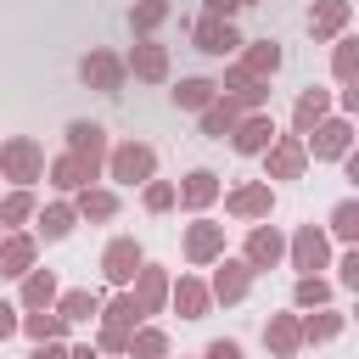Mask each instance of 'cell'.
<instances>
[{
  "mask_svg": "<svg viewBox=\"0 0 359 359\" xmlns=\"http://www.w3.org/2000/svg\"><path fill=\"white\" fill-rule=\"evenodd\" d=\"M241 45V34L224 22V17H202L196 22V50H208V56H230Z\"/></svg>",
  "mask_w": 359,
  "mask_h": 359,
  "instance_id": "obj_1",
  "label": "cell"
},
{
  "mask_svg": "<svg viewBox=\"0 0 359 359\" xmlns=\"http://www.w3.org/2000/svg\"><path fill=\"white\" fill-rule=\"evenodd\" d=\"M79 73H84V84H95V90H107V95H118L123 62H118V56H101V50H95V56H84V67H79Z\"/></svg>",
  "mask_w": 359,
  "mask_h": 359,
  "instance_id": "obj_2",
  "label": "cell"
},
{
  "mask_svg": "<svg viewBox=\"0 0 359 359\" xmlns=\"http://www.w3.org/2000/svg\"><path fill=\"white\" fill-rule=\"evenodd\" d=\"M236 129V151H264L269 140H275V123L264 118V112H252V118H241V123H230Z\"/></svg>",
  "mask_w": 359,
  "mask_h": 359,
  "instance_id": "obj_3",
  "label": "cell"
},
{
  "mask_svg": "<svg viewBox=\"0 0 359 359\" xmlns=\"http://www.w3.org/2000/svg\"><path fill=\"white\" fill-rule=\"evenodd\" d=\"M151 163H157V157H151V146H123V151L112 157V174H118V180H146V174H151Z\"/></svg>",
  "mask_w": 359,
  "mask_h": 359,
  "instance_id": "obj_4",
  "label": "cell"
},
{
  "mask_svg": "<svg viewBox=\"0 0 359 359\" xmlns=\"http://www.w3.org/2000/svg\"><path fill=\"white\" fill-rule=\"evenodd\" d=\"M348 22V0H320L314 11H309V28H314V39H325V34H337Z\"/></svg>",
  "mask_w": 359,
  "mask_h": 359,
  "instance_id": "obj_5",
  "label": "cell"
},
{
  "mask_svg": "<svg viewBox=\"0 0 359 359\" xmlns=\"http://www.w3.org/2000/svg\"><path fill=\"white\" fill-rule=\"evenodd\" d=\"M292 258H297V269H320V264H325V236H320L314 224H309V230H297Z\"/></svg>",
  "mask_w": 359,
  "mask_h": 359,
  "instance_id": "obj_6",
  "label": "cell"
},
{
  "mask_svg": "<svg viewBox=\"0 0 359 359\" xmlns=\"http://www.w3.org/2000/svg\"><path fill=\"white\" fill-rule=\"evenodd\" d=\"M140 269V247L135 241H112L107 247V280H129Z\"/></svg>",
  "mask_w": 359,
  "mask_h": 359,
  "instance_id": "obj_7",
  "label": "cell"
},
{
  "mask_svg": "<svg viewBox=\"0 0 359 359\" xmlns=\"http://www.w3.org/2000/svg\"><path fill=\"white\" fill-rule=\"evenodd\" d=\"M342 151H348V123H342V118L320 123V129H314V157H342Z\"/></svg>",
  "mask_w": 359,
  "mask_h": 359,
  "instance_id": "obj_8",
  "label": "cell"
},
{
  "mask_svg": "<svg viewBox=\"0 0 359 359\" xmlns=\"http://www.w3.org/2000/svg\"><path fill=\"white\" fill-rule=\"evenodd\" d=\"M219 241H224V236H219V224H191V236H185V252H191L196 264H208V258L219 252Z\"/></svg>",
  "mask_w": 359,
  "mask_h": 359,
  "instance_id": "obj_9",
  "label": "cell"
},
{
  "mask_svg": "<svg viewBox=\"0 0 359 359\" xmlns=\"http://www.w3.org/2000/svg\"><path fill=\"white\" fill-rule=\"evenodd\" d=\"M0 157H6V168H11L17 180H28V174H34V163H39V151H34V140H11V146H6Z\"/></svg>",
  "mask_w": 359,
  "mask_h": 359,
  "instance_id": "obj_10",
  "label": "cell"
},
{
  "mask_svg": "<svg viewBox=\"0 0 359 359\" xmlns=\"http://www.w3.org/2000/svg\"><path fill=\"white\" fill-rule=\"evenodd\" d=\"M297 168H303V146H297V140H280V146L269 151V174H280V180H292Z\"/></svg>",
  "mask_w": 359,
  "mask_h": 359,
  "instance_id": "obj_11",
  "label": "cell"
},
{
  "mask_svg": "<svg viewBox=\"0 0 359 359\" xmlns=\"http://www.w3.org/2000/svg\"><path fill=\"white\" fill-rule=\"evenodd\" d=\"M247 275H252L247 264H224V269H219V280H213V292H219L224 303H236V297L247 292Z\"/></svg>",
  "mask_w": 359,
  "mask_h": 359,
  "instance_id": "obj_12",
  "label": "cell"
},
{
  "mask_svg": "<svg viewBox=\"0 0 359 359\" xmlns=\"http://www.w3.org/2000/svg\"><path fill=\"white\" fill-rule=\"evenodd\" d=\"M28 258H34V241L11 236V241L0 247V275H22V269H28Z\"/></svg>",
  "mask_w": 359,
  "mask_h": 359,
  "instance_id": "obj_13",
  "label": "cell"
},
{
  "mask_svg": "<svg viewBox=\"0 0 359 359\" xmlns=\"http://www.w3.org/2000/svg\"><path fill=\"white\" fill-rule=\"evenodd\" d=\"M67 135H73V151L90 157V168H95V157H101V123H73Z\"/></svg>",
  "mask_w": 359,
  "mask_h": 359,
  "instance_id": "obj_14",
  "label": "cell"
},
{
  "mask_svg": "<svg viewBox=\"0 0 359 359\" xmlns=\"http://www.w3.org/2000/svg\"><path fill=\"white\" fill-rule=\"evenodd\" d=\"M247 258H252L258 269H264V264H275V258H280V236H275V230H252V241H247Z\"/></svg>",
  "mask_w": 359,
  "mask_h": 359,
  "instance_id": "obj_15",
  "label": "cell"
},
{
  "mask_svg": "<svg viewBox=\"0 0 359 359\" xmlns=\"http://www.w3.org/2000/svg\"><path fill=\"white\" fill-rule=\"evenodd\" d=\"M174 303H180V314H185V320H196V314L208 309V292H202L196 280H180V286H174Z\"/></svg>",
  "mask_w": 359,
  "mask_h": 359,
  "instance_id": "obj_16",
  "label": "cell"
},
{
  "mask_svg": "<svg viewBox=\"0 0 359 359\" xmlns=\"http://www.w3.org/2000/svg\"><path fill=\"white\" fill-rule=\"evenodd\" d=\"M297 337H303V331H297V320H269V331H264V342H269L275 353H292V348H297Z\"/></svg>",
  "mask_w": 359,
  "mask_h": 359,
  "instance_id": "obj_17",
  "label": "cell"
},
{
  "mask_svg": "<svg viewBox=\"0 0 359 359\" xmlns=\"http://www.w3.org/2000/svg\"><path fill=\"white\" fill-rule=\"evenodd\" d=\"M208 101H213V84L208 79H185L174 90V107H208Z\"/></svg>",
  "mask_w": 359,
  "mask_h": 359,
  "instance_id": "obj_18",
  "label": "cell"
},
{
  "mask_svg": "<svg viewBox=\"0 0 359 359\" xmlns=\"http://www.w3.org/2000/svg\"><path fill=\"white\" fill-rule=\"evenodd\" d=\"M325 107H331V101H325V90H309V95L297 101V129H314V123L325 118Z\"/></svg>",
  "mask_w": 359,
  "mask_h": 359,
  "instance_id": "obj_19",
  "label": "cell"
},
{
  "mask_svg": "<svg viewBox=\"0 0 359 359\" xmlns=\"http://www.w3.org/2000/svg\"><path fill=\"white\" fill-rule=\"evenodd\" d=\"M213 191H219V185H213V174H208V168H196V174L185 180V202H191V208H202V202H213Z\"/></svg>",
  "mask_w": 359,
  "mask_h": 359,
  "instance_id": "obj_20",
  "label": "cell"
},
{
  "mask_svg": "<svg viewBox=\"0 0 359 359\" xmlns=\"http://www.w3.org/2000/svg\"><path fill=\"white\" fill-rule=\"evenodd\" d=\"M269 202H275V196H269L264 185H252V191H236V196H230V208H236V213H269Z\"/></svg>",
  "mask_w": 359,
  "mask_h": 359,
  "instance_id": "obj_21",
  "label": "cell"
},
{
  "mask_svg": "<svg viewBox=\"0 0 359 359\" xmlns=\"http://www.w3.org/2000/svg\"><path fill=\"white\" fill-rule=\"evenodd\" d=\"M331 230H337L342 241H353V236H359V202H342V208L331 213Z\"/></svg>",
  "mask_w": 359,
  "mask_h": 359,
  "instance_id": "obj_22",
  "label": "cell"
},
{
  "mask_svg": "<svg viewBox=\"0 0 359 359\" xmlns=\"http://www.w3.org/2000/svg\"><path fill=\"white\" fill-rule=\"evenodd\" d=\"M135 73H140V79H163V50H157V45H140V50H135Z\"/></svg>",
  "mask_w": 359,
  "mask_h": 359,
  "instance_id": "obj_23",
  "label": "cell"
},
{
  "mask_svg": "<svg viewBox=\"0 0 359 359\" xmlns=\"http://www.w3.org/2000/svg\"><path fill=\"white\" fill-rule=\"evenodd\" d=\"M39 230H45V241H62V236L73 230V213H67V208H50V213L39 219Z\"/></svg>",
  "mask_w": 359,
  "mask_h": 359,
  "instance_id": "obj_24",
  "label": "cell"
},
{
  "mask_svg": "<svg viewBox=\"0 0 359 359\" xmlns=\"http://www.w3.org/2000/svg\"><path fill=\"white\" fill-rule=\"evenodd\" d=\"M90 314H95V297L90 292H67L62 297V320H90Z\"/></svg>",
  "mask_w": 359,
  "mask_h": 359,
  "instance_id": "obj_25",
  "label": "cell"
},
{
  "mask_svg": "<svg viewBox=\"0 0 359 359\" xmlns=\"http://www.w3.org/2000/svg\"><path fill=\"white\" fill-rule=\"evenodd\" d=\"M275 67H280V50H275V45H258V50L247 56V73H252V79H258V73H275Z\"/></svg>",
  "mask_w": 359,
  "mask_h": 359,
  "instance_id": "obj_26",
  "label": "cell"
},
{
  "mask_svg": "<svg viewBox=\"0 0 359 359\" xmlns=\"http://www.w3.org/2000/svg\"><path fill=\"white\" fill-rule=\"evenodd\" d=\"M22 297H28L34 309H45V303L56 297V280H50V275H28V292H22Z\"/></svg>",
  "mask_w": 359,
  "mask_h": 359,
  "instance_id": "obj_27",
  "label": "cell"
},
{
  "mask_svg": "<svg viewBox=\"0 0 359 359\" xmlns=\"http://www.w3.org/2000/svg\"><path fill=\"white\" fill-rule=\"evenodd\" d=\"M28 337H34V342L62 337V314H34V320H28Z\"/></svg>",
  "mask_w": 359,
  "mask_h": 359,
  "instance_id": "obj_28",
  "label": "cell"
},
{
  "mask_svg": "<svg viewBox=\"0 0 359 359\" xmlns=\"http://www.w3.org/2000/svg\"><path fill=\"white\" fill-rule=\"evenodd\" d=\"M163 17H168V0H140V11H129L135 28H151V22H163Z\"/></svg>",
  "mask_w": 359,
  "mask_h": 359,
  "instance_id": "obj_29",
  "label": "cell"
},
{
  "mask_svg": "<svg viewBox=\"0 0 359 359\" xmlns=\"http://www.w3.org/2000/svg\"><path fill=\"white\" fill-rule=\"evenodd\" d=\"M325 297H331V286H325V280H314V275H309V280H297V303H303V309H314V303H325Z\"/></svg>",
  "mask_w": 359,
  "mask_h": 359,
  "instance_id": "obj_30",
  "label": "cell"
},
{
  "mask_svg": "<svg viewBox=\"0 0 359 359\" xmlns=\"http://www.w3.org/2000/svg\"><path fill=\"white\" fill-rule=\"evenodd\" d=\"M303 331H309L314 342H325V337H337V331H342V314H314V320H309Z\"/></svg>",
  "mask_w": 359,
  "mask_h": 359,
  "instance_id": "obj_31",
  "label": "cell"
},
{
  "mask_svg": "<svg viewBox=\"0 0 359 359\" xmlns=\"http://www.w3.org/2000/svg\"><path fill=\"white\" fill-rule=\"evenodd\" d=\"M28 208H34V196H28V191L6 196V208H0V224H17V219H28Z\"/></svg>",
  "mask_w": 359,
  "mask_h": 359,
  "instance_id": "obj_32",
  "label": "cell"
},
{
  "mask_svg": "<svg viewBox=\"0 0 359 359\" xmlns=\"http://www.w3.org/2000/svg\"><path fill=\"white\" fill-rule=\"evenodd\" d=\"M337 79H342V84H353V39H342V45H337Z\"/></svg>",
  "mask_w": 359,
  "mask_h": 359,
  "instance_id": "obj_33",
  "label": "cell"
},
{
  "mask_svg": "<svg viewBox=\"0 0 359 359\" xmlns=\"http://www.w3.org/2000/svg\"><path fill=\"white\" fill-rule=\"evenodd\" d=\"M230 123H236V107H230V101H224V107H213V112H208V135H224V129H230Z\"/></svg>",
  "mask_w": 359,
  "mask_h": 359,
  "instance_id": "obj_34",
  "label": "cell"
},
{
  "mask_svg": "<svg viewBox=\"0 0 359 359\" xmlns=\"http://www.w3.org/2000/svg\"><path fill=\"white\" fill-rule=\"evenodd\" d=\"M79 174H84L79 157H62V163H56V185H79Z\"/></svg>",
  "mask_w": 359,
  "mask_h": 359,
  "instance_id": "obj_35",
  "label": "cell"
},
{
  "mask_svg": "<svg viewBox=\"0 0 359 359\" xmlns=\"http://www.w3.org/2000/svg\"><path fill=\"white\" fill-rule=\"evenodd\" d=\"M135 359H163V337H157V331H146V337L135 342Z\"/></svg>",
  "mask_w": 359,
  "mask_h": 359,
  "instance_id": "obj_36",
  "label": "cell"
},
{
  "mask_svg": "<svg viewBox=\"0 0 359 359\" xmlns=\"http://www.w3.org/2000/svg\"><path fill=\"white\" fill-rule=\"evenodd\" d=\"M168 202H174V191H168V185H146V208H151V213H163Z\"/></svg>",
  "mask_w": 359,
  "mask_h": 359,
  "instance_id": "obj_37",
  "label": "cell"
},
{
  "mask_svg": "<svg viewBox=\"0 0 359 359\" xmlns=\"http://www.w3.org/2000/svg\"><path fill=\"white\" fill-rule=\"evenodd\" d=\"M84 213H90V219H107V213H112V196H84Z\"/></svg>",
  "mask_w": 359,
  "mask_h": 359,
  "instance_id": "obj_38",
  "label": "cell"
},
{
  "mask_svg": "<svg viewBox=\"0 0 359 359\" xmlns=\"http://www.w3.org/2000/svg\"><path fill=\"white\" fill-rule=\"evenodd\" d=\"M342 286H359V252L342 258Z\"/></svg>",
  "mask_w": 359,
  "mask_h": 359,
  "instance_id": "obj_39",
  "label": "cell"
},
{
  "mask_svg": "<svg viewBox=\"0 0 359 359\" xmlns=\"http://www.w3.org/2000/svg\"><path fill=\"white\" fill-rule=\"evenodd\" d=\"M236 6H247V0H208V11H202V17H230Z\"/></svg>",
  "mask_w": 359,
  "mask_h": 359,
  "instance_id": "obj_40",
  "label": "cell"
},
{
  "mask_svg": "<svg viewBox=\"0 0 359 359\" xmlns=\"http://www.w3.org/2000/svg\"><path fill=\"white\" fill-rule=\"evenodd\" d=\"M208 359H241V348H236V342H213V348H208Z\"/></svg>",
  "mask_w": 359,
  "mask_h": 359,
  "instance_id": "obj_41",
  "label": "cell"
},
{
  "mask_svg": "<svg viewBox=\"0 0 359 359\" xmlns=\"http://www.w3.org/2000/svg\"><path fill=\"white\" fill-rule=\"evenodd\" d=\"M11 314H17V309H11V303H0V337H11V331H17V320H11Z\"/></svg>",
  "mask_w": 359,
  "mask_h": 359,
  "instance_id": "obj_42",
  "label": "cell"
},
{
  "mask_svg": "<svg viewBox=\"0 0 359 359\" xmlns=\"http://www.w3.org/2000/svg\"><path fill=\"white\" fill-rule=\"evenodd\" d=\"M67 359H95V353H90V348H73V353H67Z\"/></svg>",
  "mask_w": 359,
  "mask_h": 359,
  "instance_id": "obj_43",
  "label": "cell"
}]
</instances>
